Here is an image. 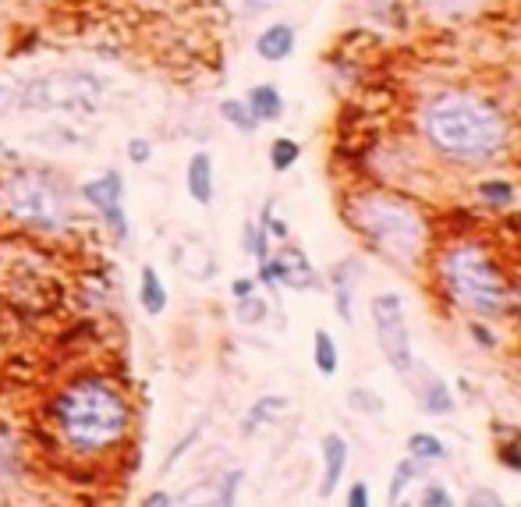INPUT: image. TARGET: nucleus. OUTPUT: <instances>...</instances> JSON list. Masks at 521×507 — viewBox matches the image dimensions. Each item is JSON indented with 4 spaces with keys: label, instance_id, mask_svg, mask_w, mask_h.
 Instances as JSON below:
<instances>
[{
    "label": "nucleus",
    "instance_id": "38",
    "mask_svg": "<svg viewBox=\"0 0 521 507\" xmlns=\"http://www.w3.org/2000/svg\"><path fill=\"white\" fill-rule=\"evenodd\" d=\"M518 298H521V288H518Z\"/></svg>",
    "mask_w": 521,
    "mask_h": 507
},
{
    "label": "nucleus",
    "instance_id": "40",
    "mask_svg": "<svg viewBox=\"0 0 521 507\" xmlns=\"http://www.w3.org/2000/svg\"><path fill=\"white\" fill-rule=\"evenodd\" d=\"M0 149H4V142H0Z\"/></svg>",
    "mask_w": 521,
    "mask_h": 507
},
{
    "label": "nucleus",
    "instance_id": "32",
    "mask_svg": "<svg viewBox=\"0 0 521 507\" xmlns=\"http://www.w3.org/2000/svg\"><path fill=\"white\" fill-rule=\"evenodd\" d=\"M500 461H504L507 468H514V472H521V437L514 440V444L500 447Z\"/></svg>",
    "mask_w": 521,
    "mask_h": 507
},
{
    "label": "nucleus",
    "instance_id": "27",
    "mask_svg": "<svg viewBox=\"0 0 521 507\" xmlns=\"http://www.w3.org/2000/svg\"><path fill=\"white\" fill-rule=\"evenodd\" d=\"M422 504L426 507H451L454 497L440 483H433V486H426V493H422Z\"/></svg>",
    "mask_w": 521,
    "mask_h": 507
},
{
    "label": "nucleus",
    "instance_id": "19",
    "mask_svg": "<svg viewBox=\"0 0 521 507\" xmlns=\"http://www.w3.org/2000/svg\"><path fill=\"white\" fill-rule=\"evenodd\" d=\"M220 117H224L227 125L238 128V132H245V135H252L259 128V121L252 117V110H249V103L245 100H224L220 103Z\"/></svg>",
    "mask_w": 521,
    "mask_h": 507
},
{
    "label": "nucleus",
    "instance_id": "28",
    "mask_svg": "<svg viewBox=\"0 0 521 507\" xmlns=\"http://www.w3.org/2000/svg\"><path fill=\"white\" fill-rule=\"evenodd\" d=\"M149 156H153V142L149 139H132L128 142V160H132V164H149Z\"/></svg>",
    "mask_w": 521,
    "mask_h": 507
},
{
    "label": "nucleus",
    "instance_id": "30",
    "mask_svg": "<svg viewBox=\"0 0 521 507\" xmlns=\"http://www.w3.org/2000/svg\"><path fill=\"white\" fill-rule=\"evenodd\" d=\"M11 110H18V86L0 82V117H8Z\"/></svg>",
    "mask_w": 521,
    "mask_h": 507
},
{
    "label": "nucleus",
    "instance_id": "31",
    "mask_svg": "<svg viewBox=\"0 0 521 507\" xmlns=\"http://www.w3.org/2000/svg\"><path fill=\"white\" fill-rule=\"evenodd\" d=\"M245 479V472H231V476L224 479V490H220L217 504H234V497H238V483Z\"/></svg>",
    "mask_w": 521,
    "mask_h": 507
},
{
    "label": "nucleus",
    "instance_id": "7",
    "mask_svg": "<svg viewBox=\"0 0 521 507\" xmlns=\"http://www.w3.org/2000/svg\"><path fill=\"white\" fill-rule=\"evenodd\" d=\"M373 327L376 337H380V348L387 355V362L394 366V373L408 376L415 366L412 359V330H408V316H405V302L394 291H383V295L373 298Z\"/></svg>",
    "mask_w": 521,
    "mask_h": 507
},
{
    "label": "nucleus",
    "instance_id": "8",
    "mask_svg": "<svg viewBox=\"0 0 521 507\" xmlns=\"http://www.w3.org/2000/svg\"><path fill=\"white\" fill-rule=\"evenodd\" d=\"M82 199L100 213L103 224L110 227V234H114L117 242H125L128 217H125V181H121V174L103 171L100 178L86 181V185H82Z\"/></svg>",
    "mask_w": 521,
    "mask_h": 507
},
{
    "label": "nucleus",
    "instance_id": "9",
    "mask_svg": "<svg viewBox=\"0 0 521 507\" xmlns=\"http://www.w3.org/2000/svg\"><path fill=\"white\" fill-rule=\"evenodd\" d=\"M259 277H263V284H288V288L295 291L316 288V270H312V263L305 259V252L295 249V245H284L277 256L259 263Z\"/></svg>",
    "mask_w": 521,
    "mask_h": 507
},
{
    "label": "nucleus",
    "instance_id": "12",
    "mask_svg": "<svg viewBox=\"0 0 521 507\" xmlns=\"http://www.w3.org/2000/svg\"><path fill=\"white\" fill-rule=\"evenodd\" d=\"M291 50H295V29H291L288 22H273L270 29L259 32V39H256V54L263 57V61H270V64L288 61Z\"/></svg>",
    "mask_w": 521,
    "mask_h": 507
},
{
    "label": "nucleus",
    "instance_id": "33",
    "mask_svg": "<svg viewBox=\"0 0 521 507\" xmlns=\"http://www.w3.org/2000/svg\"><path fill=\"white\" fill-rule=\"evenodd\" d=\"M348 504H351V507H366V504H369V486L362 483V479H358V483L351 486V493H348Z\"/></svg>",
    "mask_w": 521,
    "mask_h": 507
},
{
    "label": "nucleus",
    "instance_id": "6",
    "mask_svg": "<svg viewBox=\"0 0 521 507\" xmlns=\"http://www.w3.org/2000/svg\"><path fill=\"white\" fill-rule=\"evenodd\" d=\"M103 78L82 68H64L39 75L18 89V107L36 110V114H50V110H64V114H93L103 100Z\"/></svg>",
    "mask_w": 521,
    "mask_h": 507
},
{
    "label": "nucleus",
    "instance_id": "39",
    "mask_svg": "<svg viewBox=\"0 0 521 507\" xmlns=\"http://www.w3.org/2000/svg\"><path fill=\"white\" fill-rule=\"evenodd\" d=\"M249 4H256V0H249Z\"/></svg>",
    "mask_w": 521,
    "mask_h": 507
},
{
    "label": "nucleus",
    "instance_id": "15",
    "mask_svg": "<svg viewBox=\"0 0 521 507\" xmlns=\"http://www.w3.org/2000/svg\"><path fill=\"white\" fill-rule=\"evenodd\" d=\"M245 103H249L256 121H280V114H284V96H280V89L270 86V82L249 89V100Z\"/></svg>",
    "mask_w": 521,
    "mask_h": 507
},
{
    "label": "nucleus",
    "instance_id": "11",
    "mask_svg": "<svg viewBox=\"0 0 521 507\" xmlns=\"http://www.w3.org/2000/svg\"><path fill=\"white\" fill-rule=\"evenodd\" d=\"M344 465H348V444H344L341 433H327L323 437V479H319L323 497H334L337 483L344 476Z\"/></svg>",
    "mask_w": 521,
    "mask_h": 507
},
{
    "label": "nucleus",
    "instance_id": "34",
    "mask_svg": "<svg viewBox=\"0 0 521 507\" xmlns=\"http://www.w3.org/2000/svg\"><path fill=\"white\" fill-rule=\"evenodd\" d=\"M231 295H234V298L256 295V281H252V277H238V281L231 284Z\"/></svg>",
    "mask_w": 521,
    "mask_h": 507
},
{
    "label": "nucleus",
    "instance_id": "25",
    "mask_svg": "<svg viewBox=\"0 0 521 507\" xmlns=\"http://www.w3.org/2000/svg\"><path fill=\"white\" fill-rule=\"evenodd\" d=\"M426 8H433L436 15H465V11L479 8L483 0H422Z\"/></svg>",
    "mask_w": 521,
    "mask_h": 507
},
{
    "label": "nucleus",
    "instance_id": "10",
    "mask_svg": "<svg viewBox=\"0 0 521 507\" xmlns=\"http://www.w3.org/2000/svg\"><path fill=\"white\" fill-rule=\"evenodd\" d=\"M358 281H362V263H358V259H341V263L330 270L334 305H337V316H341L344 323H351V295H355Z\"/></svg>",
    "mask_w": 521,
    "mask_h": 507
},
{
    "label": "nucleus",
    "instance_id": "17",
    "mask_svg": "<svg viewBox=\"0 0 521 507\" xmlns=\"http://www.w3.org/2000/svg\"><path fill=\"white\" fill-rule=\"evenodd\" d=\"M312 359H316V369L323 376H337L341 355H337V344L327 330H316V337H312Z\"/></svg>",
    "mask_w": 521,
    "mask_h": 507
},
{
    "label": "nucleus",
    "instance_id": "3",
    "mask_svg": "<svg viewBox=\"0 0 521 507\" xmlns=\"http://www.w3.org/2000/svg\"><path fill=\"white\" fill-rule=\"evenodd\" d=\"M351 224L366 234L383 256L397 263H415L426 245V220L408 199L390 192L358 195L351 203Z\"/></svg>",
    "mask_w": 521,
    "mask_h": 507
},
{
    "label": "nucleus",
    "instance_id": "20",
    "mask_svg": "<svg viewBox=\"0 0 521 507\" xmlns=\"http://www.w3.org/2000/svg\"><path fill=\"white\" fill-rule=\"evenodd\" d=\"M408 451H412V458H419V461L447 458V447L440 444L433 433H412V437H408Z\"/></svg>",
    "mask_w": 521,
    "mask_h": 507
},
{
    "label": "nucleus",
    "instance_id": "5",
    "mask_svg": "<svg viewBox=\"0 0 521 507\" xmlns=\"http://www.w3.org/2000/svg\"><path fill=\"white\" fill-rule=\"evenodd\" d=\"M0 213L39 234L71 224V199L47 171H8L0 178Z\"/></svg>",
    "mask_w": 521,
    "mask_h": 507
},
{
    "label": "nucleus",
    "instance_id": "18",
    "mask_svg": "<svg viewBox=\"0 0 521 507\" xmlns=\"http://www.w3.org/2000/svg\"><path fill=\"white\" fill-rule=\"evenodd\" d=\"M426 412L429 415H447L454 412V394L440 376H426Z\"/></svg>",
    "mask_w": 521,
    "mask_h": 507
},
{
    "label": "nucleus",
    "instance_id": "13",
    "mask_svg": "<svg viewBox=\"0 0 521 507\" xmlns=\"http://www.w3.org/2000/svg\"><path fill=\"white\" fill-rule=\"evenodd\" d=\"M188 195H192L199 206H210L213 203V160L210 153H192L188 160Z\"/></svg>",
    "mask_w": 521,
    "mask_h": 507
},
{
    "label": "nucleus",
    "instance_id": "26",
    "mask_svg": "<svg viewBox=\"0 0 521 507\" xmlns=\"http://www.w3.org/2000/svg\"><path fill=\"white\" fill-rule=\"evenodd\" d=\"M479 195H483L486 203H493V206H507L514 199V188L507 185V181H486V185L479 188Z\"/></svg>",
    "mask_w": 521,
    "mask_h": 507
},
{
    "label": "nucleus",
    "instance_id": "4",
    "mask_svg": "<svg viewBox=\"0 0 521 507\" xmlns=\"http://www.w3.org/2000/svg\"><path fill=\"white\" fill-rule=\"evenodd\" d=\"M440 281H444L447 295L461 302L465 309L479 312V316H497L507 309L511 298V284L497 270L490 256L479 245L461 242L440 256Z\"/></svg>",
    "mask_w": 521,
    "mask_h": 507
},
{
    "label": "nucleus",
    "instance_id": "2",
    "mask_svg": "<svg viewBox=\"0 0 521 507\" xmlns=\"http://www.w3.org/2000/svg\"><path fill=\"white\" fill-rule=\"evenodd\" d=\"M426 135L440 153L486 160L507 139L504 114L472 93H444L426 107Z\"/></svg>",
    "mask_w": 521,
    "mask_h": 507
},
{
    "label": "nucleus",
    "instance_id": "1",
    "mask_svg": "<svg viewBox=\"0 0 521 507\" xmlns=\"http://www.w3.org/2000/svg\"><path fill=\"white\" fill-rule=\"evenodd\" d=\"M54 419L75 451L93 454L121 444L132 426L125 394L100 376H82L54 398Z\"/></svg>",
    "mask_w": 521,
    "mask_h": 507
},
{
    "label": "nucleus",
    "instance_id": "36",
    "mask_svg": "<svg viewBox=\"0 0 521 507\" xmlns=\"http://www.w3.org/2000/svg\"><path fill=\"white\" fill-rule=\"evenodd\" d=\"M472 334L479 337V341H483V348H493V344H497V341H493V334L483 327V323H472Z\"/></svg>",
    "mask_w": 521,
    "mask_h": 507
},
{
    "label": "nucleus",
    "instance_id": "23",
    "mask_svg": "<svg viewBox=\"0 0 521 507\" xmlns=\"http://www.w3.org/2000/svg\"><path fill=\"white\" fill-rule=\"evenodd\" d=\"M348 405L355 408V412H362V415H383V408H387L380 398H376L373 390H366V387H355V390H351V394H348Z\"/></svg>",
    "mask_w": 521,
    "mask_h": 507
},
{
    "label": "nucleus",
    "instance_id": "16",
    "mask_svg": "<svg viewBox=\"0 0 521 507\" xmlns=\"http://www.w3.org/2000/svg\"><path fill=\"white\" fill-rule=\"evenodd\" d=\"M288 412V398H259L256 405L249 408V415L242 419V433L245 437H252L256 433V426H263V422H270V419H277V415H284Z\"/></svg>",
    "mask_w": 521,
    "mask_h": 507
},
{
    "label": "nucleus",
    "instance_id": "22",
    "mask_svg": "<svg viewBox=\"0 0 521 507\" xmlns=\"http://www.w3.org/2000/svg\"><path fill=\"white\" fill-rule=\"evenodd\" d=\"M415 476H422V461L419 458H405L401 465L394 468V479H390V500H401V493L408 490V483H412Z\"/></svg>",
    "mask_w": 521,
    "mask_h": 507
},
{
    "label": "nucleus",
    "instance_id": "37",
    "mask_svg": "<svg viewBox=\"0 0 521 507\" xmlns=\"http://www.w3.org/2000/svg\"><path fill=\"white\" fill-rule=\"evenodd\" d=\"M468 504H500V497H493V493H472Z\"/></svg>",
    "mask_w": 521,
    "mask_h": 507
},
{
    "label": "nucleus",
    "instance_id": "14",
    "mask_svg": "<svg viewBox=\"0 0 521 507\" xmlns=\"http://www.w3.org/2000/svg\"><path fill=\"white\" fill-rule=\"evenodd\" d=\"M139 305L146 309V316H160L167 309V288L160 281L156 266H142L139 273Z\"/></svg>",
    "mask_w": 521,
    "mask_h": 507
},
{
    "label": "nucleus",
    "instance_id": "35",
    "mask_svg": "<svg viewBox=\"0 0 521 507\" xmlns=\"http://www.w3.org/2000/svg\"><path fill=\"white\" fill-rule=\"evenodd\" d=\"M146 507H171L174 504V497L171 493H164V490H153V493H146V500H142Z\"/></svg>",
    "mask_w": 521,
    "mask_h": 507
},
{
    "label": "nucleus",
    "instance_id": "24",
    "mask_svg": "<svg viewBox=\"0 0 521 507\" xmlns=\"http://www.w3.org/2000/svg\"><path fill=\"white\" fill-rule=\"evenodd\" d=\"M238 320L249 323V327L263 323V320H266V302H263V298H256V295L238 298Z\"/></svg>",
    "mask_w": 521,
    "mask_h": 507
},
{
    "label": "nucleus",
    "instance_id": "29",
    "mask_svg": "<svg viewBox=\"0 0 521 507\" xmlns=\"http://www.w3.org/2000/svg\"><path fill=\"white\" fill-rule=\"evenodd\" d=\"M195 440H199V429H192V433H188V437L181 440L178 447H171V454H167V461H164V465H160V472H171V468H174V465H178V461H181V454H185L188 447L195 444Z\"/></svg>",
    "mask_w": 521,
    "mask_h": 507
},
{
    "label": "nucleus",
    "instance_id": "21",
    "mask_svg": "<svg viewBox=\"0 0 521 507\" xmlns=\"http://www.w3.org/2000/svg\"><path fill=\"white\" fill-rule=\"evenodd\" d=\"M298 156H302V146H298L295 139H277L270 146V167L277 174H284V171H291V167L298 164Z\"/></svg>",
    "mask_w": 521,
    "mask_h": 507
}]
</instances>
